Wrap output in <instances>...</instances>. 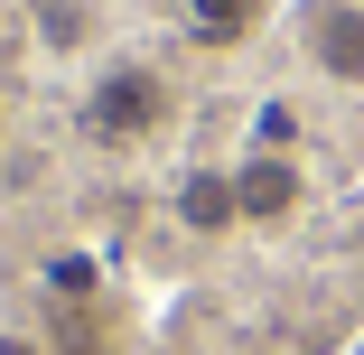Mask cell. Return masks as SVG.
<instances>
[{"label": "cell", "mask_w": 364, "mask_h": 355, "mask_svg": "<svg viewBox=\"0 0 364 355\" xmlns=\"http://www.w3.org/2000/svg\"><path fill=\"white\" fill-rule=\"evenodd\" d=\"M271 19V0H187V38L196 47H243Z\"/></svg>", "instance_id": "5b68a950"}, {"label": "cell", "mask_w": 364, "mask_h": 355, "mask_svg": "<svg viewBox=\"0 0 364 355\" xmlns=\"http://www.w3.org/2000/svg\"><path fill=\"white\" fill-rule=\"evenodd\" d=\"M234 196H243V225H289V216H299V196H309V178H299V159L252 150V159L234 169Z\"/></svg>", "instance_id": "3957f363"}, {"label": "cell", "mask_w": 364, "mask_h": 355, "mask_svg": "<svg viewBox=\"0 0 364 355\" xmlns=\"http://www.w3.org/2000/svg\"><path fill=\"white\" fill-rule=\"evenodd\" d=\"M168 122H178V85L150 56H112L85 85V140L94 150H140V140H159Z\"/></svg>", "instance_id": "6da1fadb"}, {"label": "cell", "mask_w": 364, "mask_h": 355, "mask_svg": "<svg viewBox=\"0 0 364 355\" xmlns=\"http://www.w3.org/2000/svg\"><path fill=\"white\" fill-rule=\"evenodd\" d=\"M178 225H187V234H225V225H243L234 169H187V178H178Z\"/></svg>", "instance_id": "277c9868"}, {"label": "cell", "mask_w": 364, "mask_h": 355, "mask_svg": "<svg viewBox=\"0 0 364 355\" xmlns=\"http://www.w3.org/2000/svg\"><path fill=\"white\" fill-rule=\"evenodd\" d=\"M309 65L327 85H364V0H318L309 10Z\"/></svg>", "instance_id": "7a4b0ae2"}, {"label": "cell", "mask_w": 364, "mask_h": 355, "mask_svg": "<svg viewBox=\"0 0 364 355\" xmlns=\"http://www.w3.org/2000/svg\"><path fill=\"white\" fill-rule=\"evenodd\" d=\"M0 355H47L38 337H19V327H0Z\"/></svg>", "instance_id": "8992f818"}]
</instances>
